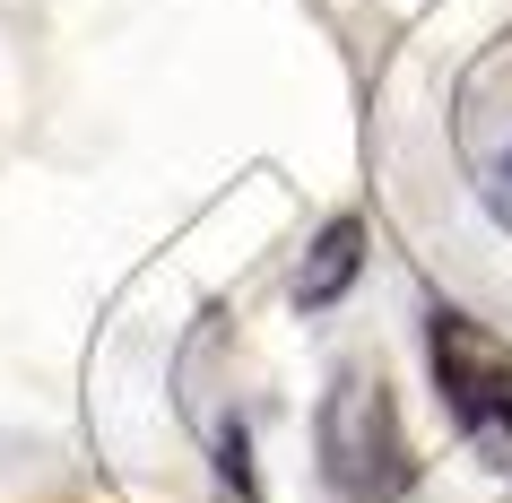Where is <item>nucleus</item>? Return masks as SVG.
Returning <instances> with one entry per match:
<instances>
[{"instance_id": "1", "label": "nucleus", "mask_w": 512, "mask_h": 503, "mask_svg": "<svg viewBox=\"0 0 512 503\" xmlns=\"http://www.w3.org/2000/svg\"><path fill=\"white\" fill-rule=\"evenodd\" d=\"M426 356H434V382H443V408L469 443L512 469V347L486 330V321L434 304L426 313Z\"/></svg>"}, {"instance_id": "2", "label": "nucleus", "mask_w": 512, "mask_h": 503, "mask_svg": "<svg viewBox=\"0 0 512 503\" xmlns=\"http://www.w3.org/2000/svg\"><path fill=\"white\" fill-rule=\"evenodd\" d=\"M322 469L348 503H391L408 486V443L382 373H339V391L322 399Z\"/></svg>"}, {"instance_id": "3", "label": "nucleus", "mask_w": 512, "mask_h": 503, "mask_svg": "<svg viewBox=\"0 0 512 503\" xmlns=\"http://www.w3.org/2000/svg\"><path fill=\"white\" fill-rule=\"evenodd\" d=\"M356 261H365V226H356V217H330L322 243H313V269L296 278V304H304V313L339 304V295H348V278H356Z\"/></svg>"}]
</instances>
